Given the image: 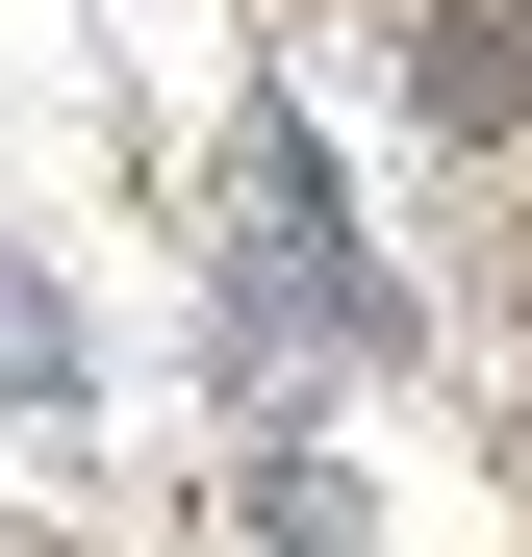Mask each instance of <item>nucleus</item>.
Instances as JSON below:
<instances>
[{
  "label": "nucleus",
  "mask_w": 532,
  "mask_h": 557,
  "mask_svg": "<svg viewBox=\"0 0 532 557\" xmlns=\"http://www.w3.org/2000/svg\"><path fill=\"white\" fill-rule=\"evenodd\" d=\"M532 102V51H507V0H431V127H507Z\"/></svg>",
  "instance_id": "nucleus-1"
}]
</instances>
